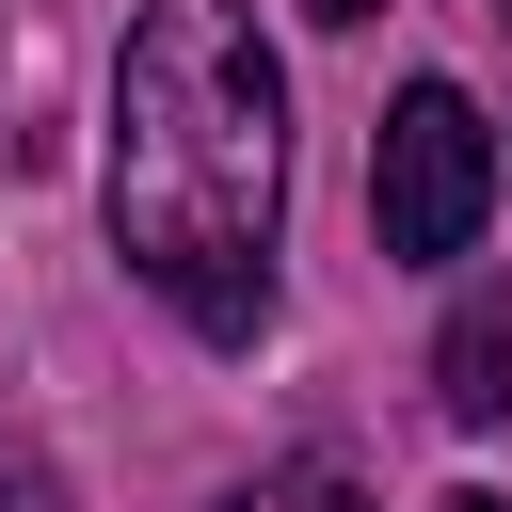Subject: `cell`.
I'll list each match as a JSON object with an SVG mask.
<instances>
[{
	"instance_id": "3957f363",
	"label": "cell",
	"mask_w": 512,
	"mask_h": 512,
	"mask_svg": "<svg viewBox=\"0 0 512 512\" xmlns=\"http://www.w3.org/2000/svg\"><path fill=\"white\" fill-rule=\"evenodd\" d=\"M432 400H448L464 432H496V416H512V288H480V304L432 336Z\"/></svg>"
},
{
	"instance_id": "52a82bcc",
	"label": "cell",
	"mask_w": 512,
	"mask_h": 512,
	"mask_svg": "<svg viewBox=\"0 0 512 512\" xmlns=\"http://www.w3.org/2000/svg\"><path fill=\"white\" fill-rule=\"evenodd\" d=\"M432 512H512V496H432Z\"/></svg>"
},
{
	"instance_id": "277c9868",
	"label": "cell",
	"mask_w": 512,
	"mask_h": 512,
	"mask_svg": "<svg viewBox=\"0 0 512 512\" xmlns=\"http://www.w3.org/2000/svg\"><path fill=\"white\" fill-rule=\"evenodd\" d=\"M224 512H368V480H352L336 448H304V464H272V480H240Z\"/></svg>"
},
{
	"instance_id": "6da1fadb",
	"label": "cell",
	"mask_w": 512,
	"mask_h": 512,
	"mask_svg": "<svg viewBox=\"0 0 512 512\" xmlns=\"http://www.w3.org/2000/svg\"><path fill=\"white\" fill-rule=\"evenodd\" d=\"M272 224H288V64L240 0H144L112 64V256L240 352L272 320Z\"/></svg>"
},
{
	"instance_id": "7a4b0ae2",
	"label": "cell",
	"mask_w": 512,
	"mask_h": 512,
	"mask_svg": "<svg viewBox=\"0 0 512 512\" xmlns=\"http://www.w3.org/2000/svg\"><path fill=\"white\" fill-rule=\"evenodd\" d=\"M480 208H496V128H480L464 80H416L384 112V144H368V224H384L400 272H448L480 240Z\"/></svg>"
},
{
	"instance_id": "8992f818",
	"label": "cell",
	"mask_w": 512,
	"mask_h": 512,
	"mask_svg": "<svg viewBox=\"0 0 512 512\" xmlns=\"http://www.w3.org/2000/svg\"><path fill=\"white\" fill-rule=\"evenodd\" d=\"M304 16H336V32H352V16H384V0H304Z\"/></svg>"
},
{
	"instance_id": "5b68a950",
	"label": "cell",
	"mask_w": 512,
	"mask_h": 512,
	"mask_svg": "<svg viewBox=\"0 0 512 512\" xmlns=\"http://www.w3.org/2000/svg\"><path fill=\"white\" fill-rule=\"evenodd\" d=\"M0 512H64V480H48V464H32L16 432H0Z\"/></svg>"
}]
</instances>
